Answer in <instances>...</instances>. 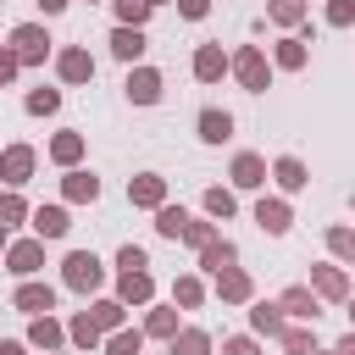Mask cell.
Segmentation results:
<instances>
[{
  "mask_svg": "<svg viewBox=\"0 0 355 355\" xmlns=\"http://www.w3.org/2000/svg\"><path fill=\"white\" fill-rule=\"evenodd\" d=\"M227 72H233V83H239L244 94H266V89H272V61H266L261 44H239V50L227 55Z\"/></svg>",
  "mask_w": 355,
  "mask_h": 355,
  "instance_id": "6da1fadb",
  "label": "cell"
},
{
  "mask_svg": "<svg viewBox=\"0 0 355 355\" xmlns=\"http://www.w3.org/2000/svg\"><path fill=\"white\" fill-rule=\"evenodd\" d=\"M11 55H17L22 67H44V61L55 55L50 28H44V22H17V28H11Z\"/></svg>",
  "mask_w": 355,
  "mask_h": 355,
  "instance_id": "7a4b0ae2",
  "label": "cell"
},
{
  "mask_svg": "<svg viewBox=\"0 0 355 355\" xmlns=\"http://www.w3.org/2000/svg\"><path fill=\"white\" fill-rule=\"evenodd\" d=\"M61 283H67L72 294H100V288H105L100 255H94V250H72V255L61 261Z\"/></svg>",
  "mask_w": 355,
  "mask_h": 355,
  "instance_id": "3957f363",
  "label": "cell"
},
{
  "mask_svg": "<svg viewBox=\"0 0 355 355\" xmlns=\"http://www.w3.org/2000/svg\"><path fill=\"white\" fill-rule=\"evenodd\" d=\"M322 305H349V272L338 266V261H316L311 266V283H305Z\"/></svg>",
  "mask_w": 355,
  "mask_h": 355,
  "instance_id": "277c9868",
  "label": "cell"
},
{
  "mask_svg": "<svg viewBox=\"0 0 355 355\" xmlns=\"http://www.w3.org/2000/svg\"><path fill=\"white\" fill-rule=\"evenodd\" d=\"M6 272L11 277H39L44 272V239H6Z\"/></svg>",
  "mask_w": 355,
  "mask_h": 355,
  "instance_id": "5b68a950",
  "label": "cell"
},
{
  "mask_svg": "<svg viewBox=\"0 0 355 355\" xmlns=\"http://www.w3.org/2000/svg\"><path fill=\"white\" fill-rule=\"evenodd\" d=\"M50 61H55V78H61V83H94V55H89V44H61Z\"/></svg>",
  "mask_w": 355,
  "mask_h": 355,
  "instance_id": "8992f818",
  "label": "cell"
},
{
  "mask_svg": "<svg viewBox=\"0 0 355 355\" xmlns=\"http://www.w3.org/2000/svg\"><path fill=\"white\" fill-rule=\"evenodd\" d=\"M33 166H39V150H33V144H6V150H0V183H6V189H22V183L33 178Z\"/></svg>",
  "mask_w": 355,
  "mask_h": 355,
  "instance_id": "52a82bcc",
  "label": "cell"
},
{
  "mask_svg": "<svg viewBox=\"0 0 355 355\" xmlns=\"http://www.w3.org/2000/svg\"><path fill=\"white\" fill-rule=\"evenodd\" d=\"M161 89H166V78L155 67H128V78H122V94L133 105H161Z\"/></svg>",
  "mask_w": 355,
  "mask_h": 355,
  "instance_id": "ba28073f",
  "label": "cell"
},
{
  "mask_svg": "<svg viewBox=\"0 0 355 355\" xmlns=\"http://www.w3.org/2000/svg\"><path fill=\"white\" fill-rule=\"evenodd\" d=\"M211 277H216V300H222V305H250V300H255V277H250L239 261L222 266V272H211Z\"/></svg>",
  "mask_w": 355,
  "mask_h": 355,
  "instance_id": "9c48e42d",
  "label": "cell"
},
{
  "mask_svg": "<svg viewBox=\"0 0 355 355\" xmlns=\"http://www.w3.org/2000/svg\"><path fill=\"white\" fill-rule=\"evenodd\" d=\"M255 227H261L266 239H283V233L294 227V211H288V200H277V194H261V200H255Z\"/></svg>",
  "mask_w": 355,
  "mask_h": 355,
  "instance_id": "30bf717a",
  "label": "cell"
},
{
  "mask_svg": "<svg viewBox=\"0 0 355 355\" xmlns=\"http://www.w3.org/2000/svg\"><path fill=\"white\" fill-rule=\"evenodd\" d=\"M277 311H283V322H316V316H322V300H316L305 283H288V288L277 294Z\"/></svg>",
  "mask_w": 355,
  "mask_h": 355,
  "instance_id": "8fae6325",
  "label": "cell"
},
{
  "mask_svg": "<svg viewBox=\"0 0 355 355\" xmlns=\"http://www.w3.org/2000/svg\"><path fill=\"white\" fill-rule=\"evenodd\" d=\"M266 61H272V72H305V67H311V44H305L300 33H283Z\"/></svg>",
  "mask_w": 355,
  "mask_h": 355,
  "instance_id": "7c38bea8",
  "label": "cell"
},
{
  "mask_svg": "<svg viewBox=\"0 0 355 355\" xmlns=\"http://www.w3.org/2000/svg\"><path fill=\"white\" fill-rule=\"evenodd\" d=\"M266 178H272L283 194H305V189H311V166H305L300 155H277V161L266 166Z\"/></svg>",
  "mask_w": 355,
  "mask_h": 355,
  "instance_id": "4fadbf2b",
  "label": "cell"
},
{
  "mask_svg": "<svg viewBox=\"0 0 355 355\" xmlns=\"http://www.w3.org/2000/svg\"><path fill=\"white\" fill-rule=\"evenodd\" d=\"M28 227H33V239H67L72 233V216H67V205H33L28 211Z\"/></svg>",
  "mask_w": 355,
  "mask_h": 355,
  "instance_id": "5bb4252c",
  "label": "cell"
},
{
  "mask_svg": "<svg viewBox=\"0 0 355 355\" xmlns=\"http://www.w3.org/2000/svg\"><path fill=\"white\" fill-rule=\"evenodd\" d=\"M11 305H17V311H28V316H44V311H55V283L22 277V283H17V294H11Z\"/></svg>",
  "mask_w": 355,
  "mask_h": 355,
  "instance_id": "9a60e30c",
  "label": "cell"
},
{
  "mask_svg": "<svg viewBox=\"0 0 355 355\" xmlns=\"http://www.w3.org/2000/svg\"><path fill=\"white\" fill-rule=\"evenodd\" d=\"M189 72H194V83H222L227 78V50L222 44H194Z\"/></svg>",
  "mask_w": 355,
  "mask_h": 355,
  "instance_id": "2e32d148",
  "label": "cell"
},
{
  "mask_svg": "<svg viewBox=\"0 0 355 355\" xmlns=\"http://www.w3.org/2000/svg\"><path fill=\"white\" fill-rule=\"evenodd\" d=\"M61 200H67V205H94V200H100V178H94L89 166H67V178H61Z\"/></svg>",
  "mask_w": 355,
  "mask_h": 355,
  "instance_id": "e0dca14e",
  "label": "cell"
},
{
  "mask_svg": "<svg viewBox=\"0 0 355 355\" xmlns=\"http://www.w3.org/2000/svg\"><path fill=\"white\" fill-rule=\"evenodd\" d=\"M128 205H139V211L166 205V178H161V172H139V178H128Z\"/></svg>",
  "mask_w": 355,
  "mask_h": 355,
  "instance_id": "ac0fdd59",
  "label": "cell"
},
{
  "mask_svg": "<svg viewBox=\"0 0 355 355\" xmlns=\"http://www.w3.org/2000/svg\"><path fill=\"white\" fill-rule=\"evenodd\" d=\"M22 344H28V349H44V355H50V349H67V322H55V316L44 311V316L28 322V338H22Z\"/></svg>",
  "mask_w": 355,
  "mask_h": 355,
  "instance_id": "d6986e66",
  "label": "cell"
},
{
  "mask_svg": "<svg viewBox=\"0 0 355 355\" xmlns=\"http://www.w3.org/2000/svg\"><path fill=\"white\" fill-rule=\"evenodd\" d=\"M105 44H111V55H116V61H128V67H139V55L150 50V39H144V28H128V22H116Z\"/></svg>",
  "mask_w": 355,
  "mask_h": 355,
  "instance_id": "ffe728a7",
  "label": "cell"
},
{
  "mask_svg": "<svg viewBox=\"0 0 355 355\" xmlns=\"http://www.w3.org/2000/svg\"><path fill=\"white\" fill-rule=\"evenodd\" d=\"M83 150H89V139H83L78 128H67V133H55V139L44 144V155H50L61 172H67V166H83Z\"/></svg>",
  "mask_w": 355,
  "mask_h": 355,
  "instance_id": "44dd1931",
  "label": "cell"
},
{
  "mask_svg": "<svg viewBox=\"0 0 355 355\" xmlns=\"http://www.w3.org/2000/svg\"><path fill=\"white\" fill-rule=\"evenodd\" d=\"M116 300H122L128 311H133V305L144 311V305L155 300V277H150V266H144V272H122V277H116Z\"/></svg>",
  "mask_w": 355,
  "mask_h": 355,
  "instance_id": "7402d4cb",
  "label": "cell"
},
{
  "mask_svg": "<svg viewBox=\"0 0 355 355\" xmlns=\"http://www.w3.org/2000/svg\"><path fill=\"white\" fill-rule=\"evenodd\" d=\"M227 178H233V189H261V183H266V155L239 150V155H233V166H227Z\"/></svg>",
  "mask_w": 355,
  "mask_h": 355,
  "instance_id": "603a6c76",
  "label": "cell"
},
{
  "mask_svg": "<svg viewBox=\"0 0 355 355\" xmlns=\"http://www.w3.org/2000/svg\"><path fill=\"white\" fill-rule=\"evenodd\" d=\"M194 128H200V139H205V144H227V139H233V111L205 105V111L194 116Z\"/></svg>",
  "mask_w": 355,
  "mask_h": 355,
  "instance_id": "cb8c5ba5",
  "label": "cell"
},
{
  "mask_svg": "<svg viewBox=\"0 0 355 355\" xmlns=\"http://www.w3.org/2000/svg\"><path fill=\"white\" fill-rule=\"evenodd\" d=\"M194 255H200V272H222V266H233V261H239V244H233V239H222V233H211Z\"/></svg>",
  "mask_w": 355,
  "mask_h": 355,
  "instance_id": "d4e9b609",
  "label": "cell"
},
{
  "mask_svg": "<svg viewBox=\"0 0 355 355\" xmlns=\"http://www.w3.org/2000/svg\"><path fill=\"white\" fill-rule=\"evenodd\" d=\"M178 327H183V322H178V305H155V300L144 305V322H139L144 338H172Z\"/></svg>",
  "mask_w": 355,
  "mask_h": 355,
  "instance_id": "484cf974",
  "label": "cell"
},
{
  "mask_svg": "<svg viewBox=\"0 0 355 355\" xmlns=\"http://www.w3.org/2000/svg\"><path fill=\"white\" fill-rule=\"evenodd\" d=\"M250 333H255V338H277V333H283L277 300H250Z\"/></svg>",
  "mask_w": 355,
  "mask_h": 355,
  "instance_id": "4316f807",
  "label": "cell"
},
{
  "mask_svg": "<svg viewBox=\"0 0 355 355\" xmlns=\"http://www.w3.org/2000/svg\"><path fill=\"white\" fill-rule=\"evenodd\" d=\"M100 349H105V355H144V333L122 322V327H111V333L100 338Z\"/></svg>",
  "mask_w": 355,
  "mask_h": 355,
  "instance_id": "83f0119b",
  "label": "cell"
},
{
  "mask_svg": "<svg viewBox=\"0 0 355 355\" xmlns=\"http://www.w3.org/2000/svg\"><path fill=\"white\" fill-rule=\"evenodd\" d=\"M166 355H211V333L205 327H178L166 338Z\"/></svg>",
  "mask_w": 355,
  "mask_h": 355,
  "instance_id": "f1b7e54d",
  "label": "cell"
},
{
  "mask_svg": "<svg viewBox=\"0 0 355 355\" xmlns=\"http://www.w3.org/2000/svg\"><path fill=\"white\" fill-rule=\"evenodd\" d=\"M172 305H178V311H200V305H205V283H200V272H183V277L172 283Z\"/></svg>",
  "mask_w": 355,
  "mask_h": 355,
  "instance_id": "f546056e",
  "label": "cell"
},
{
  "mask_svg": "<svg viewBox=\"0 0 355 355\" xmlns=\"http://www.w3.org/2000/svg\"><path fill=\"white\" fill-rule=\"evenodd\" d=\"M100 338H105V333L89 322V311H78V316L67 322V344H72V349H83V355H89V349H100Z\"/></svg>",
  "mask_w": 355,
  "mask_h": 355,
  "instance_id": "4dcf8cb0",
  "label": "cell"
},
{
  "mask_svg": "<svg viewBox=\"0 0 355 355\" xmlns=\"http://www.w3.org/2000/svg\"><path fill=\"white\" fill-rule=\"evenodd\" d=\"M305 17H311L305 0H266V22H277V28H288V33H294Z\"/></svg>",
  "mask_w": 355,
  "mask_h": 355,
  "instance_id": "1f68e13d",
  "label": "cell"
},
{
  "mask_svg": "<svg viewBox=\"0 0 355 355\" xmlns=\"http://www.w3.org/2000/svg\"><path fill=\"white\" fill-rule=\"evenodd\" d=\"M200 205H205V216H211V222H227V216L239 211V194L216 183V189H205V194H200Z\"/></svg>",
  "mask_w": 355,
  "mask_h": 355,
  "instance_id": "d6a6232c",
  "label": "cell"
},
{
  "mask_svg": "<svg viewBox=\"0 0 355 355\" xmlns=\"http://www.w3.org/2000/svg\"><path fill=\"white\" fill-rule=\"evenodd\" d=\"M89 322H94L100 333H111V327H122V322H128V305H122L116 294H111V300H94V305H89Z\"/></svg>",
  "mask_w": 355,
  "mask_h": 355,
  "instance_id": "836d02e7",
  "label": "cell"
},
{
  "mask_svg": "<svg viewBox=\"0 0 355 355\" xmlns=\"http://www.w3.org/2000/svg\"><path fill=\"white\" fill-rule=\"evenodd\" d=\"M277 344H283L288 355H311V349H316V327H300V322H283V333H277Z\"/></svg>",
  "mask_w": 355,
  "mask_h": 355,
  "instance_id": "e575fe53",
  "label": "cell"
},
{
  "mask_svg": "<svg viewBox=\"0 0 355 355\" xmlns=\"http://www.w3.org/2000/svg\"><path fill=\"white\" fill-rule=\"evenodd\" d=\"M183 222H189V211H183V205H172V200H166V205H155V233H161V239H172V244H178Z\"/></svg>",
  "mask_w": 355,
  "mask_h": 355,
  "instance_id": "d590c367",
  "label": "cell"
},
{
  "mask_svg": "<svg viewBox=\"0 0 355 355\" xmlns=\"http://www.w3.org/2000/svg\"><path fill=\"white\" fill-rule=\"evenodd\" d=\"M28 211H33V205H28L17 189H0V227H6V233H11L17 222H28Z\"/></svg>",
  "mask_w": 355,
  "mask_h": 355,
  "instance_id": "8d00e7d4",
  "label": "cell"
},
{
  "mask_svg": "<svg viewBox=\"0 0 355 355\" xmlns=\"http://www.w3.org/2000/svg\"><path fill=\"white\" fill-rule=\"evenodd\" d=\"M22 111H28V116H55V111H61V89H28Z\"/></svg>",
  "mask_w": 355,
  "mask_h": 355,
  "instance_id": "74e56055",
  "label": "cell"
},
{
  "mask_svg": "<svg viewBox=\"0 0 355 355\" xmlns=\"http://www.w3.org/2000/svg\"><path fill=\"white\" fill-rule=\"evenodd\" d=\"M327 250H333V261H338V266H344V261H355V233H349L344 222H333V227H327Z\"/></svg>",
  "mask_w": 355,
  "mask_h": 355,
  "instance_id": "f35d334b",
  "label": "cell"
},
{
  "mask_svg": "<svg viewBox=\"0 0 355 355\" xmlns=\"http://www.w3.org/2000/svg\"><path fill=\"white\" fill-rule=\"evenodd\" d=\"M111 11H116V22H128V28H144L150 22V0H111Z\"/></svg>",
  "mask_w": 355,
  "mask_h": 355,
  "instance_id": "ab89813d",
  "label": "cell"
},
{
  "mask_svg": "<svg viewBox=\"0 0 355 355\" xmlns=\"http://www.w3.org/2000/svg\"><path fill=\"white\" fill-rule=\"evenodd\" d=\"M211 233H216V222H211V216H205V222H200V216H189V222H183V233H178V244H189V250H200V244H205Z\"/></svg>",
  "mask_w": 355,
  "mask_h": 355,
  "instance_id": "60d3db41",
  "label": "cell"
},
{
  "mask_svg": "<svg viewBox=\"0 0 355 355\" xmlns=\"http://www.w3.org/2000/svg\"><path fill=\"white\" fill-rule=\"evenodd\" d=\"M144 266H150V255H144L139 244H122V250H116V272H144Z\"/></svg>",
  "mask_w": 355,
  "mask_h": 355,
  "instance_id": "b9f144b4",
  "label": "cell"
},
{
  "mask_svg": "<svg viewBox=\"0 0 355 355\" xmlns=\"http://www.w3.org/2000/svg\"><path fill=\"white\" fill-rule=\"evenodd\" d=\"M222 355H261V344H255V333H227Z\"/></svg>",
  "mask_w": 355,
  "mask_h": 355,
  "instance_id": "7bdbcfd3",
  "label": "cell"
},
{
  "mask_svg": "<svg viewBox=\"0 0 355 355\" xmlns=\"http://www.w3.org/2000/svg\"><path fill=\"white\" fill-rule=\"evenodd\" d=\"M355 22V0H327V28H349Z\"/></svg>",
  "mask_w": 355,
  "mask_h": 355,
  "instance_id": "ee69618b",
  "label": "cell"
},
{
  "mask_svg": "<svg viewBox=\"0 0 355 355\" xmlns=\"http://www.w3.org/2000/svg\"><path fill=\"white\" fill-rule=\"evenodd\" d=\"M172 6H178L183 22H205V17H211V0H172Z\"/></svg>",
  "mask_w": 355,
  "mask_h": 355,
  "instance_id": "f6af8a7d",
  "label": "cell"
},
{
  "mask_svg": "<svg viewBox=\"0 0 355 355\" xmlns=\"http://www.w3.org/2000/svg\"><path fill=\"white\" fill-rule=\"evenodd\" d=\"M17 72H22V61L11 55V44H0V89H11V83H17Z\"/></svg>",
  "mask_w": 355,
  "mask_h": 355,
  "instance_id": "bcb514c9",
  "label": "cell"
},
{
  "mask_svg": "<svg viewBox=\"0 0 355 355\" xmlns=\"http://www.w3.org/2000/svg\"><path fill=\"white\" fill-rule=\"evenodd\" d=\"M67 6H72V0H39V11H44V17H61Z\"/></svg>",
  "mask_w": 355,
  "mask_h": 355,
  "instance_id": "7dc6e473",
  "label": "cell"
},
{
  "mask_svg": "<svg viewBox=\"0 0 355 355\" xmlns=\"http://www.w3.org/2000/svg\"><path fill=\"white\" fill-rule=\"evenodd\" d=\"M0 355H28V344L22 338H0Z\"/></svg>",
  "mask_w": 355,
  "mask_h": 355,
  "instance_id": "c3c4849f",
  "label": "cell"
},
{
  "mask_svg": "<svg viewBox=\"0 0 355 355\" xmlns=\"http://www.w3.org/2000/svg\"><path fill=\"white\" fill-rule=\"evenodd\" d=\"M311 355H344V349H338V344H333V349H311Z\"/></svg>",
  "mask_w": 355,
  "mask_h": 355,
  "instance_id": "681fc988",
  "label": "cell"
},
{
  "mask_svg": "<svg viewBox=\"0 0 355 355\" xmlns=\"http://www.w3.org/2000/svg\"><path fill=\"white\" fill-rule=\"evenodd\" d=\"M6 239H11V233H6V227H0V255H6Z\"/></svg>",
  "mask_w": 355,
  "mask_h": 355,
  "instance_id": "f907efd6",
  "label": "cell"
},
{
  "mask_svg": "<svg viewBox=\"0 0 355 355\" xmlns=\"http://www.w3.org/2000/svg\"><path fill=\"white\" fill-rule=\"evenodd\" d=\"M150 6H172V0H150Z\"/></svg>",
  "mask_w": 355,
  "mask_h": 355,
  "instance_id": "816d5d0a",
  "label": "cell"
},
{
  "mask_svg": "<svg viewBox=\"0 0 355 355\" xmlns=\"http://www.w3.org/2000/svg\"><path fill=\"white\" fill-rule=\"evenodd\" d=\"M50 355H72V349H50Z\"/></svg>",
  "mask_w": 355,
  "mask_h": 355,
  "instance_id": "f5cc1de1",
  "label": "cell"
},
{
  "mask_svg": "<svg viewBox=\"0 0 355 355\" xmlns=\"http://www.w3.org/2000/svg\"><path fill=\"white\" fill-rule=\"evenodd\" d=\"M89 6H100V0H89Z\"/></svg>",
  "mask_w": 355,
  "mask_h": 355,
  "instance_id": "db71d44e",
  "label": "cell"
},
{
  "mask_svg": "<svg viewBox=\"0 0 355 355\" xmlns=\"http://www.w3.org/2000/svg\"><path fill=\"white\" fill-rule=\"evenodd\" d=\"M0 6H6V0H0Z\"/></svg>",
  "mask_w": 355,
  "mask_h": 355,
  "instance_id": "11a10c76",
  "label": "cell"
}]
</instances>
